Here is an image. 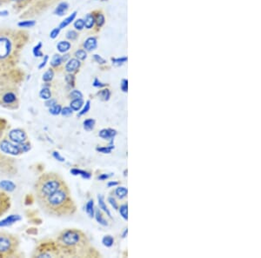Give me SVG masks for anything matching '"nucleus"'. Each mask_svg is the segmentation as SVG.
Wrapping results in <instances>:
<instances>
[{
	"instance_id": "1",
	"label": "nucleus",
	"mask_w": 261,
	"mask_h": 258,
	"mask_svg": "<svg viewBox=\"0 0 261 258\" xmlns=\"http://www.w3.org/2000/svg\"><path fill=\"white\" fill-rule=\"evenodd\" d=\"M38 202L46 213L57 217L68 216L75 211L74 202L66 184Z\"/></svg>"
},
{
	"instance_id": "2",
	"label": "nucleus",
	"mask_w": 261,
	"mask_h": 258,
	"mask_svg": "<svg viewBox=\"0 0 261 258\" xmlns=\"http://www.w3.org/2000/svg\"><path fill=\"white\" fill-rule=\"evenodd\" d=\"M65 185V183L60 176L56 173H45L38 179L35 184V193L38 201L45 198L51 193Z\"/></svg>"
},
{
	"instance_id": "3",
	"label": "nucleus",
	"mask_w": 261,
	"mask_h": 258,
	"mask_svg": "<svg viewBox=\"0 0 261 258\" xmlns=\"http://www.w3.org/2000/svg\"><path fill=\"white\" fill-rule=\"evenodd\" d=\"M84 239L85 237L81 234V232L73 231V230H68L60 235L58 240V245L61 249L71 250L72 248L83 243Z\"/></svg>"
},
{
	"instance_id": "4",
	"label": "nucleus",
	"mask_w": 261,
	"mask_h": 258,
	"mask_svg": "<svg viewBox=\"0 0 261 258\" xmlns=\"http://www.w3.org/2000/svg\"><path fill=\"white\" fill-rule=\"evenodd\" d=\"M18 247V238L15 236L1 232L0 233V257H7L13 255Z\"/></svg>"
},
{
	"instance_id": "5",
	"label": "nucleus",
	"mask_w": 261,
	"mask_h": 258,
	"mask_svg": "<svg viewBox=\"0 0 261 258\" xmlns=\"http://www.w3.org/2000/svg\"><path fill=\"white\" fill-rule=\"evenodd\" d=\"M12 51V44L9 38L0 36V60H6Z\"/></svg>"
},
{
	"instance_id": "6",
	"label": "nucleus",
	"mask_w": 261,
	"mask_h": 258,
	"mask_svg": "<svg viewBox=\"0 0 261 258\" xmlns=\"http://www.w3.org/2000/svg\"><path fill=\"white\" fill-rule=\"evenodd\" d=\"M0 149L2 152H5L6 154L18 155L22 153V149L21 146H17L15 144H13L12 141L4 139L1 144H0Z\"/></svg>"
},
{
	"instance_id": "7",
	"label": "nucleus",
	"mask_w": 261,
	"mask_h": 258,
	"mask_svg": "<svg viewBox=\"0 0 261 258\" xmlns=\"http://www.w3.org/2000/svg\"><path fill=\"white\" fill-rule=\"evenodd\" d=\"M9 137L11 141L15 144H24L27 141V135L23 130L20 129H16L12 130L9 134Z\"/></svg>"
},
{
	"instance_id": "8",
	"label": "nucleus",
	"mask_w": 261,
	"mask_h": 258,
	"mask_svg": "<svg viewBox=\"0 0 261 258\" xmlns=\"http://www.w3.org/2000/svg\"><path fill=\"white\" fill-rule=\"evenodd\" d=\"M10 197L6 195V193L0 190V216L6 213L10 207Z\"/></svg>"
},
{
	"instance_id": "9",
	"label": "nucleus",
	"mask_w": 261,
	"mask_h": 258,
	"mask_svg": "<svg viewBox=\"0 0 261 258\" xmlns=\"http://www.w3.org/2000/svg\"><path fill=\"white\" fill-rule=\"evenodd\" d=\"M81 66V60H77V59H71L69 60L65 65V71L67 72H74L77 71V69L80 68Z\"/></svg>"
},
{
	"instance_id": "10",
	"label": "nucleus",
	"mask_w": 261,
	"mask_h": 258,
	"mask_svg": "<svg viewBox=\"0 0 261 258\" xmlns=\"http://www.w3.org/2000/svg\"><path fill=\"white\" fill-rule=\"evenodd\" d=\"M19 220H21L20 216H18V215H11V216L6 217V218H5V219L2 220L0 222V227H6V226L12 225L13 223H17Z\"/></svg>"
},
{
	"instance_id": "11",
	"label": "nucleus",
	"mask_w": 261,
	"mask_h": 258,
	"mask_svg": "<svg viewBox=\"0 0 261 258\" xmlns=\"http://www.w3.org/2000/svg\"><path fill=\"white\" fill-rule=\"evenodd\" d=\"M97 45H98V42H97L96 38L91 37V38H88V39H86L85 43H84L83 46L86 51H91L95 50L96 48H97Z\"/></svg>"
},
{
	"instance_id": "12",
	"label": "nucleus",
	"mask_w": 261,
	"mask_h": 258,
	"mask_svg": "<svg viewBox=\"0 0 261 258\" xmlns=\"http://www.w3.org/2000/svg\"><path fill=\"white\" fill-rule=\"evenodd\" d=\"M68 4L66 3V2H62V3L59 4L56 7V9L54 10V14L62 17V16L65 15L66 12L68 11Z\"/></svg>"
},
{
	"instance_id": "13",
	"label": "nucleus",
	"mask_w": 261,
	"mask_h": 258,
	"mask_svg": "<svg viewBox=\"0 0 261 258\" xmlns=\"http://www.w3.org/2000/svg\"><path fill=\"white\" fill-rule=\"evenodd\" d=\"M71 43L68 41H60L57 44V50L61 52V53H65L71 49Z\"/></svg>"
},
{
	"instance_id": "14",
	"label": "nucleus",
	"mask_w": 261,
	"mask_h": 258,
	"mask_svg": "<svg viewBox=\"0 0 261 258\" xmlns=\"http://www.w3.org/2000/svg\"><path fill=\"white\" fill-rule=\"evenodd\" d=\"M84 23H85V27L86 29H92V27L94 26L95 24V17L92 15V13H89L86 15V18L84 19Z\"/></svg>"
},
{
	"instance_id": "15",
	"label": "nucleus",
	"mask_w": 261,
	"mask_h": 258,
	"mask_svg": "<svg viewBox=\"0 0 261 258\" xmlns=\"http://www.w3.org/2000/svg\"><path fill=\"white\" fill-rule=\"evenodd\" d=\"M76 16H77V12H72L71 15L65 18V19L60 23V26L59 27H60V29H64L65 27L68 26L69 24H71V23L73 22L75 18H76Z\"/></svg>"
},
{
	"instance_id": "16",
	"label": "nucleus",
	"mask_w": 261,
	"mask_h": 258,
	"mask_svg": "<svg viewBox=\"0 0 261 258\" xmlns=\"http://www.w3.org/2000/svg\"><path fill=\"white\" fill-rule=\"evenodd\" d=\"M115 135L116 131H113V130H110V129H108V130L105 129V130H102L99 132V137L104 138V139H112Z\"/></svg>"
},
{
	"instance_id": "17",
	"label": "nucleus",
	"mask_w": 261,
	"mask_h": 258,
	"mask_svg": "<svg viewBox=\"0 0 261 258\" xmlns=\"http://www.w3.org/2000/svg\"><path fill=\"white\" fill-rule=\"evenodd\" d=\"M0 189L7 191H13L16 189V185L11 181H2L0 183Z\"/></svg>"
},
{
	"instance_id": "18",
	"label": "nucleus",
	"mask_w": 261,
	"mask_h": 258,
	"mask_svg": "<svg viewBox=\"0 0 261 258\" xmlns=\"http://www.w3.org/2000/svg\"><path fill=\"white\" fill-rule=\"evenodd\" d=\"M62 63V56L60 55V54H55V55L53 56L50 64V66H53L54 68H57V67H59Z\"/></svg>"
},
{
	"instance_id": "19",
	"label": "nucleus",
	"mask_w": 261,
	"mask_h": 258,
	"mask_svg": "<svg viewBox=\"0 0 261 258\" xmlns=\"http://www.w3.org/2000/svg\"><path fill=\"white\" fill-rule=\"evenodd\" d=\"M39 97L45 100H48L51 98V92H50L49 87L44 86V88H42L41 91L39 92Z\"/></svg>"
},
{
	"instance_id": "20",
	"label": "nucleus",
	"mask_w": 261,
	"mask_h": 258,
	"mask_svg": "<svg viewBox=\"0 0 261 258\" xmlns=\"http://www.w3.org/2000/svg\"><path fill=\"white\" fill-rule=\"evenodd\" d=\"M42 47H43L42 42H39V44H37L33 47V53L34 56H36V58H43L44 56V53L41 51Z\"/></svg>"
},
{
	"instance_id": "21",
	"label": "nucleus",
	"mask_w": 261,
	"mask_h": 258,
	"mask_svg": "<svg viewBox=\"0 0 261 258\" xmlns=\"http://www.w3.org/2000/svg\"><path fill=\"white\" fill-rule=\"evenodd\" d=\"M83 104L84 101L82 100V98L73 99L71 103V108L74 110H81V107L83 106Z\"/></svg>"
},
{
	"instance_id": "22",
	"label": "nucleus",
	"mask_w": 261,
	"mask_h": 258,
	"mask_svg": "<svg viewBox=\"0 0 261 258\" xmlns=\"http://www.w3.org/2000/svg\"><path fill=\"white\" fill-rule=\"evenodd\" d=\"M54 72L53 71V69H48L47 71H45V74L43 75L42 79L45 83H49L50 81L54 79Z\"/></svg>"
},
{
	"instance_id": "23",
	"label": "nucleus",
	"mask_w": 261,
	"mask_h": 258,
	"mask_svg": "<svg viewBox=\"0 0 261 258\" xmlns=\"http://www.w3.org/2000/svg\"><path fill=\"white\" fill-rule=\"evenodd\" d=\"M35 20H24L20 21L18 24V26L20 28H32V27L35 26Z\"/></svg>"
},
{
	"instance_id": "24",
	"label": "nucleus",
	"mask_w": 261,
	"mask_h": 258,
	"mask_svg": "<svg viewBox=\"0 0 261 258\" xmlns=\"http://www.w3.org/2000/svg\"><path fill=\"white\" fill-rule=\"evenodd\" d=\"M16 100L15 94H13L12 92H9V93H6V95L3 97L4 103L6 104H12L13 102Z\"/></svg>"
},
{
	"instance_id": "25",
	"label": "nucleus",
	"mask_w": 261,
	"mask_h": 258,
	"mask_svg": "<svg viewBox=\"0 0 261 258\" xmlns=\"http://www.w3.org/2000/svg\"><path fill=\"white\" fill-rule=\"evenodd\" d=\"M93 200H90L89 202L86 205V213L89 215L90 217H94V209H93Z\"/></svg>"
},
{
	"instance_id": "26",
	"label": "nucleus",
	"mask_w": 261,
	"mask_h": 258,
	"mask_svg": "<svg viewBox=\"0 0 261 258\" xmlns=\"http://www.w3.org/2000/svg\"><path fill=\"white\" fill-rule=\"evenodd\" d=\"M98 205H99V208H100V209H102L103 211H106V212H107V213L108 214V216H109V217H111L110 211H109V210L107 209V205H105L104 197H103V196H101V195H98Z\"/></svg>"
},
{
	"instance_id": "27",
	"label": "nucleus",
	"mask_w": 261,
	"mask_h": 258,
	"mask_svg": "<svg viewBox=\"0 0 261 258\" xmlns=\"http://www.w3.org/2000/svg\"><path fill=\"white\" fill-rule=\"evenodd\" d=\"M95 125V121L93 119H87L84 122V128L86 131H92Z\"/></svg>"
},
{
	"instance_id": "28",
	"label": "nucleus",
	"mask_w": 261,
	"mask_h": 258,
	"mask_svg": "<svg viewBox=\"0 0 261 258\" xmlns=\"http://www.w3.org/2000/svg\"><path fill=\"white\" fill-rule=\"evenodd\" d=\"M71 173L73 174V175H81L83 178H91V174L88 173V172L84 171V170H81V169H71Z\"/></svg>"
},
{
	"instance_id": "29",
	"label": "nucleus",
	"mask_w": 261,
	"mask_h": 258,
	"mask_svg": "<svg viewBox=\"0 0 261 258\" xmlns=\"http://www.w3.org/2000/svg\"><path fill=\"white\" fill-rule=\"evenodd\" d=\"M95 23L97 24V26H98V28H100V27H102V25L105 24V17L101 12L100 13L98 12L97 16H96Z\"/></svg>"
},
{
	"instance_id": "30",
	"label": "nucleus",
	"mask_w": 261,
	"mask_h": 258,
	"mask_svg": "<svg viewBox=\"0 0 261 258\" xmlns=\"http://www.w3.org/2000/svg\"><path fill=\"white\" fill-rule=\"evenodd\" d=\"M116 195L119 196V198H124L127 195V190L124 187H119L116 190Z\"/></svg>"
},
{
	"instance_id": "31",
	"label": "nucleus",
	"mask_w": 261,
	"mask_h": 258,
	"mask_svg": "<svg viewBox=\"0 0 261 258\" xmlns=\"http://www.w3.org/2000/svg\"><path fill=\"white\" fill-rule=\"evenodd\" d=\"M75 56L79 60H85L87 58V53L85 50H77L75 52Z\"/></svg>"
},
{
	"instance_id": "32",
	"label": "nucleus",
	"mask_w": 261,
	"mask_h": 258,
	"mask_svg": "<svg viewBox=\"0 0 261 258\" xmlns=\"http://www.w3.org/2000/svg\"><path fill=\"white\" fill-rule=\"evenodd\" d=\"M85 27V23H84V19L82 18H79L77 20L75 21L74 28L77 31H82Z\"/></svg>"
},
{
	"instance_id": "33",
	"label": "nucleus",
	"mask_w": 261,
	"mask_h": 258,
	"mask_svg": "<svg viewBox=\"0 0 261 258\" xmlns=\"http://www.w3.org/2000/svg\"><path fill=\"white\" fill-rule=\"evenodd\" d=\"M61 107L60 105H58V104H54V106L50 107V113L53 115H59L61 113Z\"/></svg>"
},
{
	"instance_id": "34",
	"label": "nucleus",
	"mask_w": 261,
	"mask_h": 258,
	"mask_svg": "<svg viewBox=\"0 0 261 258\" xmlns=\"http://www.w3.org/2000/svg\"><path fill=\"white\" fill-rule=\"evenodd\" d=\"M77 37H79V34H77L75 31H69L68 33H66V38H67L69 40H71V41L76 40V39H77Z\"/></svg>"
},
{
	"instance_id": "35",
	"label": "nucleus",
	"mask_w": 261,
	"mask_h": 258,
	"mask_svg": "<svg viewBox=\"0 0 261 258\" xmlns=\"http://www.w3.org/2000/svg\"><path fill=\"white\" fill-rule=\"evenodd\" d=\"M103 243L105 246L111 247L113 244V238L111 236H106L103 238Z\"/></svg>"
},
{
	"instance_id": "36",
	"label": "nucleus",
	"mask_w": 261,
	"mask_h": 258,
	"mask_svg": "<svg viewBox=\"0 0 261 258\" xmlns=\"http://www.w3.org/2000/svg\"><path fill=\"white\" fill-rule=\"evenodd\" d=\"M60 30H61V29H60V27H57V28H54V29L50 31V39H55L56 38H58V36L60 35Z\"/></svg>"
},
{
	"instance_id": "37",
	"label": "nucleus",
	"mask_w": 261,
	"mask_h": 258,
	"mask_svg": "<svg viewBox=\"0 0 261 258\" xmlns=\"http://www.w3.org/2000/svg\"><path fill=\"white\" fill-rule=\"evenodd\" d=\"M96 219L98 221V223H101L102 225H107V223L103 219V217H102V214H101L100 211H96Z\"/></svg>"
},
{
	"instance_id": "38",
	"label": "nucleus",
	"mask_w": 261,
	"mask_h": 258,
	"mask_svg": "<svg viewBox=\"0 0 261 258\" xmlns=\"http://www.w3.org/2000/svg\"><path fill=\"white\" fill-rule=\"evenodd\" d=\"M70 97H71L72 99H77V98H83V95H82V93H81L80 91L74 90V91H72V92L70 93Z\"/></svg>"
},
{
	"instance_id": "39",
	"label": "nucleus",
	"mask_w": 261,
	"mask_h": 258,
	"mask_svg": "<svg viewBox=\"0 0 261 258\" xmlns=\"http://www.w3.org/2000/svg\"><path fill=\"white\" fill-rule=\"evenodd\" d=\"M99 95H100L102 99H104V100H108L109 98H110L111 93L109 92V90H103V91H101L100 93H99Z\"/></svg>"
},
{
	"instance_id": "40",
	"label": "nucleus",
	"mask_w": 261,
	"mask_h": 258,
	"mask_svg": "<svg viewBox=\"0 0 261 258\" xmlns=\"http://www.w3.org/2000/svg\"><path fill=\"white\" fill-rule=\"evenodd\" d=\"M119 211H120V214H121L122 217H124L125 219H127V205H122Z\"/></svg>"
},
{
	"instance_id": "41",
	"label": "nucleus",
	"mask_w": 261,
	"mask_h": 258,
	"mask_svg": "<svg viewBox=\"0 0 261 258\" xmlns=\"http://www.w3.org/2000/svg\"><path fill=\"white\" fill-rule=\"evenodd\" d=\"M127 60V58H121V59H113V62L115 66H120Z\"/></svg>"
},
{
	"instance_id": "42",
	"label": "nucleus",
	"mask_w": 261,
	"mask_h": 258,
	"mask_svg": "<svg viewBox=\"0 0 261 258\" xmlns=\"http://www.w3.org/2000/svg\"><path fill=\"white\" fill-rule=\"evenodd\" d=\"M71 113H72V109L69 108V107H65L61 110V114L63 116H70V115H71Z\"/></svg>"
},
{
	"instance_id": "43",
	"label": "nucleus",
	"mask_w": 261,
	"mask_h": 258,
	"mask_svg": "<svg viewBox=\"0 0 261 258\" xmlns=\"http://www.w3.org/2000/svg\"><path fill=\"white\" fill-rule=\"evenodd\" d=\"M48 60H49V56H48V55H44V56H43V61H42L41 64L39 66V70H41V69L44 68V67L46 66Z\"/></svg>"
},
{
	"instance_id": "44",
	"label": "nucleus",
	"mask_w": 261,
	"mask_h": 258,
	"mask_svg": "<svg viewBox=\"0 0 261 258\" xmlns=\"http://www.w3.org/2000/svg\"><path fill=\"white\" fill-rule=\"evenodd\" d=\"M65 80L66 82L70 84V85L73 86L74 85V77L72 76V75H67L66 77H65Z\"/></svg>"
},
{
	"instance_id": "45",
	"label": "nucleus",
	"mask_w": 261,
	"mask_h": 258,
	"mask_svg": "<svg viewBox=\"0 0 261 258\" xmlns=\"http://www.w3.org/2000/svg\"><path fill=\"white\" fill-rule=\"evenodd\" d=\"M93 59L95 60L96 62L98 63V64H101V65H104L106 64V60L104 59H102L100 56H98L97 54L95 55H93Z\"/></svg>"
},
{
	"instance_id": "46",
	"label": "nucleus",
	"mask_w": 261,
	"mask_h": 258,
	"mask_svg": "<svg viewBox=\"0 0 261 258\" xmlns=\"http://www.w3.org/2000/svg\"><path fill=\"white\" fill-rule=\"evenodd\" d=\"M113 149V146H110V147H105V148H98L97 149V151H98V152H103V153H110Z\"/></svg>"
},
{
	"instance_id": "47",
	"label": "nucleus",
	"mask_w": 261,
	"mask_h": 258,
	"mask_svg": "<svg viewBox=\"0 0 261 258\" xmlns=\"http://www.w3.org/2000/svg\"><path fill=\"white\" fill-rule=\"evenodd\" d=\"M6 121H5L4 119H0V137L2 136L3 131H5V129H6Z\"/></svg>"
},
{
	"instance_id": "48",
	"label": "nucleus",
	"mask_w": 261,
	"mask_h": 258,
	"mask_svg": "<svg viewBox=\"0 0 261 258\" xmlns=\"http://www.w3.org/2000/svg\"><path fill=\"white\" fill-rule=\"evenodd\" d=\"M121 89L123 92H126L128 90V81L126 79H123L121 83Z\"/></svg>"
},
{
	"instance_id": "49",
	"label": "nucleus",
	"mask_w": 261,
	"mask_h": 258,
	"mask_svg": "<svg viewBox=\"0 0 261 258\" xmlns=\"http://www.w3.org/2000/svg\"><path fill=\"white\" fill-rule=\"evenodd\" d=\"M90 109V101L86 102V107L84 108L83 110L80 113V116H82L85 113L87 112Z\"/></svg>"
},
{
	"instance_id": "50",
	"label": "nucleus",
	"mask_w": 261,
	"mask_h": 258,
	"mask_svg": "<svg viewBox=\"0 0 261 258\" xmlns=\"http://www.w3.org/2000/svg\"><path fill=\"white\" fill-rule=\"evenodd\" d=\"M53 155H54V157H55V158H56L57 160L60 161V162H64V161H65V158H64V157H61L59 152H54V153H53Z\"/></svg>"
},
{
	"instance_id": "51",
	"label": "nucleus",
	"mask_w": 261,
	"mask_h": 258,
	"mask_svg": "<svg viewBox=\"0 0 261 258\" xmlns=\"http://www.w3.org/2000/svg\"><path fill=\"white\" fill-rule=\"evenodd\" d=\"M54 104H56V100H54V99H48L47 102L45 103V105L48 107L54 106Z\"/></svg>"
},
{
	"instance_id": "52",
	"label": "nucleus",
	"mask_w": 261,
	"mask_h": 258,
	"mask_svg": "<svg viewBox=\"0 0 261 258\" xmlns=\"http://www.w3.org/2000/svg\"><path fill=\"white\" fill-rule=\"evenodd\" d=\"M93 86H95V87H104V86H106V83H101L100 81H98V79L96 78L94 82H93Z\"/></svg>"
},
{
	"instance_id": "53",
	"label": "nucleus",
	"mask_w": 261,
	"mask_h": 258,
	"mask_svg": "<svg viewBox=\"0 0 261 258\" xmlns=\"http://www.w3.org/2000/svg\"><path fill=\"white\" fill-rule=\"evenodd\" d=\"M8 15H9V12L6 11V10L0 12V17H7Z\"/></svg>"
},
{
	"instance_id": "54",
	"label": "nucleus",
	"mask_w": 261,
	"mask_h": 258,
	"mask_svg": "<svg viewBox=\"0 0 261 258\" xmlns=\"http://www.w3.org/2000/svg\"><path fill=\"white\" fill-rule=\"evenodd\" d=\"M69 58H70V55H69V54H65V55H63V56H62L63 63L67 62V61H68Z\"/></svg>"
},
{
	"instance_id": "55",
	"label": "nucleus",
	"mask_w": 261,
	"mask_h": 258,
	"mask_svg": "<svg viewBox=\"0 0 261 258\" xmlns=\"http://www.w3.org/2000/svg\"><path fill=\"white\" fill-rule=\"evenodd\" d=\"M109 201H110L111 205H113V207L115 208V209H118V205L116 204V201L113 198H109Z\"/></svg>"
},
{
	"instance_id": "56",
	"label": "nucleus",
	"mask_w": 261,
	"mask_h": 258,
	"mask_svg": "<svg viewBox=\"0 0 261 258\" xmlns=\"http://www.w3.org/2000/svg\"><path fill=\"white\" fill-rule=\"evenodd\" d=\"M110 176L108 175H102L100 177H98V179H100V180H103V179H107V178H109Z\"/></svg>"
},
{
	"instance_id": "57",
	"label": "nucleus",
	"mask_w": 261,
	"mask_h": 258,
	"mask_svg": "<svg viewBox=\"0 0 261 258\" xmlns=\"http://www.w3.org/2000/svg\"><path fill=\"white\" fill-rule=\"evenodd\" d=\"M118 184V183H109L108 184V186H112V185H117Z\"/></svg>"
},
{
	"instance_id": "58",
	"label": "nucleus",
	"mask_w": 261,
	"mask_h": 258,
	"mask_svg": "<svg viewBox=\"0 0 261 258\" xmlns=\"http://www.w3.org/2000/svg\"><path fill=\"white\" fill-rule=\"evenodd\" d=\"M11 1H13V2H22L24 0H11Z\"/></svg>"
}]
</instances>
